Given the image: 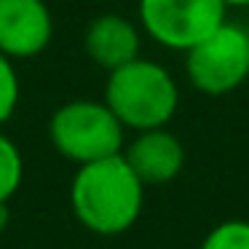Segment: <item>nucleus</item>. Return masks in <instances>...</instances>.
I'll use <instances>...</instances> for the list:
<instances>
[{
    "mask_svg": "<svg viewBox=\"0 0 249 249\" xmlns=\"http://www.w3.org/2000/svg\"><path fill=\"white\" fill-rule=\"evenodd\" d=\"M124 158L142 179V185H166L182 172L185 145L166 126L145 129L137 131L129 145H124Z\"/></svg>",
    "mask_w": 249,
    "mask_h": 249,
    "instance_id": "obj_7",
    "label": "nucleus"
},
{
    "mask_svg": "<svg viewBox=\"0 0 249 249\" xmlns=\"http://www.w3.org/2000/svg\"><path fill=\"white\" fill-rule=\"evenodd\" d=\"M185 70L196 91L222 97L249 78V33L222 22L214 33L185 51Z\"/></svg>",
    "mask_w": 249,
    "mask_h": 249,
    "instance_id": "obj_4",
    "label": "nucleus"
},
{
    "mask_svg": "<svg viewBox=\"0 0 249 249\" xmlns=\"http://www.w3.org/2000/svg\"><path fill=\"white\" fill-rule=\"evenodd\" d=\"M49 140L62 158L83 166L124 153L126 129L105 99H72L54 110Z\"/></svg>",
    "mask_w": 249,
    "mask_h": 249,
    "instance_id": "obj_3",
    "label": "nucleus"
},
{
    "mask_svg": "<svg viewBox=\"0 0 249 249\" xmlns=\"http://www.w3.org/2000/svg\"><path fill=\"white\" fill-rule=\"evenodd\" d=\"M19 97H22L19 72L6 54H0V129H3V124H8L11 115L17 113Z\"/></svg>",
    "mask_w": 249,
    "mask_h": 249,
    "instance_id": "obj_11",
    "label": "nucleus"
},
{
    "mask_svg": "<svg viewBox=\"0 0 249 249\" xmlns=\"http://www.w3.org/2000/svg\"><path fill=\"white\" fill-rule=\"evenodd\" d=\"M222 0H140V24L156 43L188 51L225 22Z\"/></svg>",
    "mask_w": 249,
    "mask_h": 249,
    "instance_id": "obj_5",
    "label": "nucleus"
},
{
    "mask_svg": "<svg viewBox=\"0 0 249 249\" xmlns=\"http://www.w3.org/2000/svg\"><path fill=\"white\" fill-rule=\"evenodd\" d=\"M105 105L124 129H161L177 113L179 89L163 65L137 56L134 62L107 72Z\"/></svg>",
    "mask_w": 249,
    "mask_h": 249,
    "instance_id": "obj_2",
    "label": "nucleus"
},
{
    "mask_svg": "<svg viewBox=\"0 0 249 249\" xmlns=\"http://www.w3.org/2000/svg\"><path fill=\"white\" fill-rule=\"evenodd\" d=\"M24 179V158L17 142L0 129V201H11Z\"/></svg>",
    "mask_w": 249,
    "mask_h": 249,
    "instance_id": "obj_9",
    "label": "nucleus"
},
{
    "mask_svg": "<svg viewBox=\"0 0 249 249\" xmlns=\"http://www.w3.org/2000/svg\"><path fill=\"white\" fill-rule=\"evenodd\" d=\"M145 185L124 153L78 166L70 185L75 220L97 236H121L142 214Z\"/></svg>",
    "mask_w": 249,
    "mask_h": 249,
    "instance_id": "obj_1",
    "label": "nucleus"
},
{
    "mask_svg": "<svg viewBox=\"0 0 249 249\" xmlns=\"http://www.w3.org/2000/svg\"><path fill=\"white\" fill-rule=\"evenodd\" d=\"M222 3H225L228 8H233V6H238V8H241V6H249V0H222Z\"/></svg>",
    "mask_w": 249,
    "mask_h": 249,
    "instance_id": "obj_13",
    "label": "nucleus"
},
{
    "mask_svg": "<svg viewBox=\"0 0 249 249\" xmlns=\"http://www.w3.org/2000/svg\"><path fill=\"white\" fill-rule=\"evenodd\" d=\"M201 249H249V222L228 220L206 233Z\"/></svg>",
    "mask_w": 249,
    "mask_h": 249,
    "instance_id": "obj_10",
    "label": "nucleus"
},
{
    "mask_svg": "<svg viewBox=\"0 0 249 249\" xmlns=\"http://www.w3.org/2000/svg\"><path fill=\"white\" fill-rule=\"evenodd\" d=\"M54 38V17L46 0H0V54L33 59Z\"/></svg>",
    "mask_w": 249,
    "mask_h": 249,
    "instance_id": "obj_6",
    "label": "nucleus"
},
{
    "mask_svg": "<svg viewBox=\"0 0 249 249\" xmlns=\"http://www.w3.org/2000/svg\"><path fill=\"white\" fill-rule=\"evenodd\" d=\"M11 222V209H8V201H0V233L8 228Z\"/></svg>",
    "mask_w": 249,
    "mask_h": 249,
    "instance_id": "obj_12",
    "label": "nucleus"
},
{
    "mask_svg": "<svg viewBox=\"0 0 249 249\" xmlns=\"http://www.w3.org/2000/svg\"><path fill=\"white\" fill-rule=\"evenodd\" d=\"M83 49L94 65L110 72L140 56L142 35L131 19L121 17V14H102L86 27Z\"/></svg>",
    "mask_w": 249,
    "mask_h": 249,
    "instance_id": "obj_8",
    "label": "nucleus"
}]
</instances>
